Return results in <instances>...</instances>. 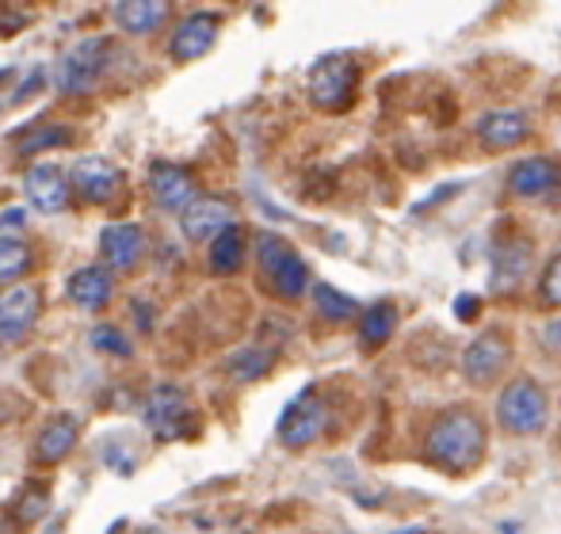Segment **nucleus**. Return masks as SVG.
Returning a JSON list of instances; mask_svg holds the SVG:
<instances>
[{"instance_id":"nucleus-2","label":"nucleus","mask_w":561,"mask_h":534,"mask_svg":"<svg viewBox=\"0 0 561 534\" xmlns=\"http://www.w3.org/2000/svg\"><path fill=\"white\" fill-rule=\"evenodd\" d=\"M141 420L153 431V439L161 443H176V439H192L199 431V416H195L192 397L184 394L172 382H157L146 394V405H141Z\"/></svg>"},{"instance_id":"nucleus-4","label":"nucleus","mask_w":561,"mask_h":534,"mask_svg":"<svg viewBox=\"0 0 561 534\" xmlns=\"http://www.w3.org/2000/svg\"><path fill=\"white\" fill-rule=\"evenodd\" d=\"M256 260L272 290L287 302L302 298L310 290V267L295 253V245L279 237V233H256Z\"/></svg>"},{"instance_id":"nucleus-3","label":"nucleus","mask_w":561,"mask_h":534,"mask_svg":"<svg viewBox=\"0 0 561 534\" xmlns=\"http://www.w3.org/2000/svg\"><path fill=\"white\" fill-rule=\"evenodd\" d=\"M355 92H359V61L352 54H325L310 66V104L318 112H347L355 104Z\"/></svg>"},{"instance_id":"nucleus-11","label":"nucleus","mask_w":561,"mask_h":534,"mask_svg":"<svg viewBox=\"0 0 561 534\" xmlns=\"http://www.w3.org/2000/svg\"><path fill=\"white\" fill-rule=\"evenodd\" d=\"M508 359H512L508 336L504 333H481L466 344L462 374L473 382V386H489V382H496L504 371H508Z\"/></svg>"},{"instance_id":"nucleus-6","label":"nucleus","mask_w":561,"mask_h":534,"mask_svg":"<svg viewBox=\"0 0 561 534\" xmlns=\"http://www.w3.org/2000/svg\"><path fill=\"white\" fill-rule=\"evenodd\" d=\"M107 58H112V43H107V38H84V43H77L73 50L58 61V69H54L58 92H66V96H84V92H92L100 77H104Z\"/></svg>"},{"instance_id":"nucleus-1","label":"nucleus","mask_w":561,"mask_h":534,"mask_svg":"<svg viewBox=\"0 0 561 534\" xmlns=\"http://www.w3.org/2000/svg\"><path fill=\"white\" fill-rule=\"evenodd\" d=\"M424 458L447 474H470L485 458V423L473 408H447L432 420L424 439Z\"/></svg>"},{"instance_id":"nucleus-29","label":"nucleus","mask_w":561,"mask_h":534,"mask_svg":"<svg viewBox=\"0 0 561 534\" xmlns=\"http://www.w3.org/2000/svg\"><path fill=\"white\" fill-rule=\"evenodd\" d=\"M92 348H100L104 356H118V359H130V340L118 333L115 325H100L92 328Z\"/></svg>"},{"instance_id":"nucleus-28","label":"nucleus","mask_w":561,"mask_h":534,"mask_svg":"<svg viewBox=\"0 0 561 534\" xmlns=\"http://www.w3.org/2000/svg\"><path fill=\"white\" fill-rule=\"evenodd\" d=\"M27 267H31V248L20 237H4L0 233V282L20 279Z\"/></svg>"},{"instance_id":"nucleus-34","label":"nucleus","mask_w":561,"mask_h":534,"mask_svg":"<svg viewBox=\"0 0 561 534\" xmlns=\"http://www.w3.org/2000/svg\"><path fill=\"white\" fill-rule=\"evenodd\" d=\"M0 534H15V531H4V527H0Z\"/></svg>"},{"instance_id":"nucleus-19","label":"nucleus","mask_w":561,"mask_h":534,"mask_svg":"<svg viewBox=\"0 0 561 534\" xmlns=\"http://www.w3.org/2000/svg\"><path fill=\"white\" fill-rule=\"evenodd\" d=\"M508 195L516 199H539L558 187V164L550 156H524L508 169Z\"/></svg>"},{"instance_id":"nucleus-10","label":"nucleus","mask_w":561,"mask_h":534,"mask_svg":"<svg viewBox=\"0 0 561 534\" xmlns=\"http://www.w3.org/2000/svg\"><path fill=\"white\" fill-rule=\"evenodd\" d=\"M69 184H73V191L81 195L84 202L104 207V202H115L118 195H123L126 176L107 156H81V161L73 164V172H69Z\"/></svg>"},{"instance_id":"nucleus-16","label":"nucleus","mask_w":561,"mask_h":534,"mask_svg":"<svg viewBox=\"0 0 561 534\" xmlns=\"http://www.w3.org/2000/svg\"><path fill=\"white\" fill-rule=\"evenodd\" d=\"M77 439H81V423H77V416L58 413L38 428L31 458H35L38 466H58V462H66L69 454H73Z\"/></svg>"},{"instance_id":"nucleus-30","label":"nucleus","mask_w":561,"mask_h":534,"mask_svg":"<svg viewBox=\"0 0 561 534\" xmlns=\"http://www.w3.org/2000/svg\"><path fill=\"white\" fill-rule=\"evenodd\" d=\"M542 302L547 305H561V253L550 260L547 275H542Z\"/></svg>"},{"instance_id":"nucleus-8","label":"nucleus","mask_w":561,"mask_h":534,"mask_svg":"<svg viewBox=\"0 0 561 534\" xmlns=\"http://www.w3.org/2000/svg\"><path fill=\"white\" fill-rule=\"evenodd\" d=\"M325 423H329L325 400L313 394V390H306V394H298L287 408H283L279 428L275 431H279V439L287 446H310L325 436Z\"/></svg>"},{"instance_id":"nucleus-31","label":"nucleus","mask_w":561,"mask_h":534,"mask_svg":"<svg viewBox=\"0 0 561 534\" xmlns=\"http://www.w3.org/2000/svg\"><path fill=\"white\" fill-rule=\"evenodd\" d=\"M20 225H27V210L23 207L4 210V214H0V230H20Z\"/></svg>"},{"instance_id":"nucleus-32","label":"nucleus","mask_w":561,"mask_h":534,"mask_svg":"<svg viewBox=\"0 0 561 534\" xmlns=\"http://www.w3.org/2000/svg\"><path fill=\"white\" fill-rule=\"evenodd\" d=\"M455 313H458L462 321H473V313H478V298H473V294L458 298V302H455Z\"/></svg>"},{"instance_id":"nucleus-5","label":"nucleus","mask_w":561,"mask_h":534,"mask_svg":"<svg viewBox=\"0 0 561 534\" xmlns=\"http://www.w3.org/2000/svg\"><path fill=\"white\" fill-rule=\"evenodd\" d=\"M501 428L512 436H539L550 420V397L535 379H512L496 397Z\"/></svg>"},{"instance_id":"nucleus-35","label":"nucleus","mask_w":561,"mask_h":534,"mask_svg":"<svg viewBox=\"0 0 561 534\" xmlns=\"http://www.w3.org/2000/svg\"><path fill=\"white\" fill-rule=\"evenodd\" d=\"M146 534H157V531H146Z\"/></svg>"},{"instance_id":"nucleus-14","label":"nucleus","mask_w":561,"mask_h":534,"mask_svg":"<svg viewBox=\"0 0 561 534\" xmlns=\"http://www.w3.org/2000/svg\"><path fill=\"white\" fill-rule=\"evenodd\" d=\"M69 187L73 184H69V176L58 164H31V169L23 172V195H27V202L38 214H58V210H66Z\"/></svg>"},{"instance_id":"nucleus-27","label":"nucleus","mask_w":561,"mask_h":534,"mask_svg":"<svg viewBox=\"0 0 561 534\" xmlns=\"http://www.w3.org/2000/svg\"><path fill=\"white\" fill-rule=\"evenodd\" d=\"M313 305L325 321H347L355 317V302L347 294H340L329 282H313Z\"/></svg>"},{"instance_id":"nucleus-20","label":"nucleus","mask_w":561,"mask_h":534,"mask_svg":"<svg viewBox=\"0 0 561 534\" xmlns=\"http://www.w3.org/2000/svg\"><path fill=\"white\" fill-rule=\"evenodd\" d=\"M169 12H172L169 0H118V4H112V20L126 35H138V38L153 35L169 20Z\"/></svg>"},{"instance_id":"nucleus-17","label":"nucleus","mask_w":561,"mask_h":534,"mask_svg":"<svg viewBox=\"0 0 561 534\" xmlns=\"http://www.w3.org/2000/svg\"><path fill=\"white\" fill-rule=\"evenodd\" d=\"M100 256L112 271H130L146 256V233L134 222H112L100 233Z\"/></svg>"},{"instance_id":"nucleus-9","label":"nucleus","mask_w":561,"mask_h":534,"mask_svg":"<svg viewBox=\"0 0 561 534\" xmlns=\"http://www.w3.org/2000/svg\"><path fill=\"white\" fill-rule=\"evenodd\" d=\"M237 222V207L222 195H199L192 207L180 214V230H184L187 241L195 245H207V241H218L226 230H233Z\"/></svg>"},{"instance_id":"nucleus-13","label":"nucleus","mask_w":561,"mask_h":534,"mask_svg":"<svg viewBox=\"0 0 561 534\" xmlns=\"http://www.w3.org/2000/svg\"><path fill=\"white\" fill-rule=\"evenodd\" d=\"M149 195L161 210H180L184 214L195 199H199V184L184 164L153 161L149 164Z\"/></svg>"},{"instance_id":"nucleus-12","label":"nucleus","mask_w":561,"mask_h":534,"mask_svg":"<svg viewBox=\"0 0 561 534\" xmlns=\"http://www.w3.org/2000/svg\"><path fill=\"white\" fill-rule=\"evenodd\" d=\"M218 31H222V15L215 12H192L176 23L169 38V58L176 66H187V61H199L210 46L218 43Z\"/></svg>"},{"instance_id":"nucleus-21","label":"nucleus","mask_w":561,"mask_h":534,"mask_svg":"<svg viewBox=\"0 0 561 534\" xmlns=\"http://www.w3.org/2000/svg\"><path fill=\"white\" fill-rule=\"evenodd\" d=\"M275 348H264V344H249V348H237L233 356L226 359V374L233 382H256L264 379L275 367Z\"/></svg>"},{"instance_id":"nucleus-25","label":"nucleus","mask_w":561,"mask_h":534,"mask_svg":"<svg viewBox=\"0 0 561 534\" xmlns=\"http://www.w3.org/2000/svg\"><path fill=\"white\" fill-rule=\"evenodd\" d=\"M73 141V127H66V123H54V127H38L31 134H23L20 146H15V153L20 156H35L43 153V149H61Z\"/></svg>"},{"instance_id":"nucleus-22","label":"nucleus","mask_w":561,"mask_h":534,"mask_svg":"<svg viewBox=\"0 0 561 534\" xmlns=\"http://www.w3.org/2000/svg\"><path fill=\"white\" fill-rule=\"evenodd\" d=\"M46 508H50V485L46 481H23V489L15 492L8 515H12L15 527H35V523L46 515Z\"/></svg>"},{"instance_id":"nucleus-15","label":"nucleus","mask_w":561,"mask_h":534,"mask_svg":"<svg viewBox=\"0 0 561 534\" xmlns=\"http://www.w3.org/2000/svg\"><path fill=\"white\" fill-rule=\"evenodd\" d=\"M531 138V123L524 112H512V107H496L478 119V141L489 153H504V149H516Z\"/></svg>"},{"instance_id":"nucleus-18","label":"nucleus","mask_w":561,"mask_h":534,"mask_svg":"<svg viewBox=\"0 0 561 534\" xmlns=\"http://www.w3.org/2000/svg\"><path fill=\"white\" fill-rule=\"evenodd\" d=\"M115 294V271L107 264H84L69 275V298L81 305L84 313H96L112 302Z\"/></svg>"},{"instance_id":"nucleus-7","label":"nucleus","mask_w":561,"mask_h":534,"mask_svg":"<svg viewBox=\"0 0 561 534\" xmlns=\"http://www.w3.org/2000/svg\"><path fill=\"white\" fill-rule=\"evenodd\" d=\"M43 317V287L12 282L0 287V344H20Z\"/></svg>"},{"instance_id":"nucleus-33","label":"nucleus","mask_w":561,"mask_h":534,"mask_svg":"<svg viewBox=\"0 0 561 534\" xmlns=\"http://www.w3.org/2000/svg\"><path fill=\"white\" fill-rule=\"evenodd\" d=\"M401 534H424L421 527H409V531H401Z\"/></svg>"},{"instance_id":"nucleus-26","label":"nucleus","mask_w":561,"mask_h":534,"mask_svg":"<svg viewBox=\"0 0 561 534\" xmlns=\"http://www.w3.org/2000/svg\"><path fill=\"white\" fill-rule=\"evenodd\" d=\"M527 264H531V245L524 241H504L496 248V279L501 282H516L527 271Z\"/></svg>"},{"instance_id":"nucleus-24","label":"nucleus","mask_w":561,"mask_h":534,"mask_svg":"<svg viewBox=\"0 0 561 534\" xmlns=\"http://www.w3.org/2000/svg\"><path fill=\"white\" fill-rule=\"evenodd\" d=\"M207 264L215 275H233L237 267L244 264V230L241 225H233V230H226L218 241H210Z\"/></svg>"},{"instance_id":"nucleus-23","label":"nucleus","mask_w":561,"mask_h":534,"mask_svg":"<svg viewBox=\"0 0 561 534\" xmlns=\"http://www.w3.org/2000/svg\"><path fill=\"white\" fill-rule=\"evenodd\" d=\"M398 328V305L393 302H375L370 310H363L359 317V340L363 348H382Z\"/></svg>"}]
</instances>
